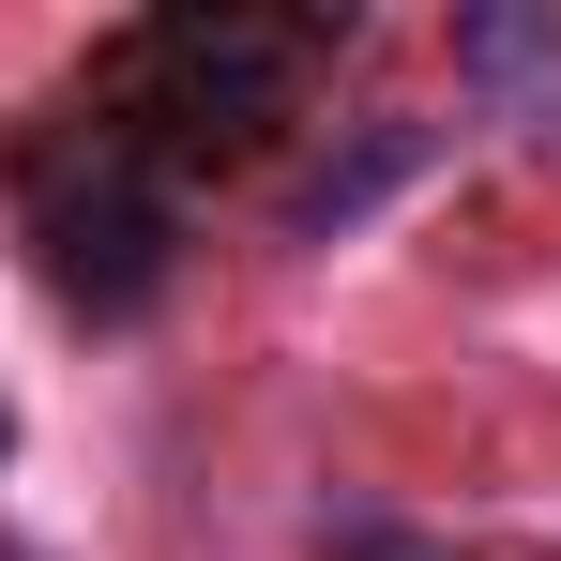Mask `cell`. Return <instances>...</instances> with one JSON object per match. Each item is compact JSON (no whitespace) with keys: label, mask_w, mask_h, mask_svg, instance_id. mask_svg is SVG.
Segmentation results:
<instances>
[{"label":"cell","mask_w":561,"mask_h":561,"mask_svg":"<svg viewBox=\"0 0 561 561\" xmlns=\"http://www.w3.org/2000/svg\"><path fill=\"white\" fill-rule=\"evenodd\" d=\"M350 46V15H274V0H168V15H137L122 46H106L92 106L152 152V168H228V152H259L304 77Z\"/></svg>","instance_id":"1"},{"label":"cell","mask_w":561,"mask_h":561,"mask_svg":"<svg viewBox=\"0 0 561 561\" xmlns=\"http://www.w3.org/2000/svg\"><path fill=\"white\" fill-rule=\"evenodd\" d=\"M15 213H31V259H46V288L77 319H137L152 288L183 274V197H168V168L106 106L15 152Z\"/></svg>","instance_id":"2"},{"label":"cell","mask_w":561,"mask_h":561,"mask_svg":"<svg viewBox=\"0 0 561 561\" xmlns=\"http://www.w3.org/2000/svg\"><path fill=\"white\" fill-rule=\"evenodd\" d=\"M456 77L501 122H531V137H561V15H516V0H485V15H456Z\"/></svg>","instance_id":"3"},{"label":"cell","mask_w":561,"mask_h":561,"mask_svg":"<svg viewBox=\"0 0 561 561\" xmlns=\"http://www.w3.org/2000/svg\"><path fill=\"white\" fill-rule=\"evenodd\" d=\"M410 168H425V122H379V137H365V152H350V168H319V183L288 197V228H304V243H334V228H350L365 197H394V183H410Z\"/></svg>","instance_id":"4"},{"label":"cell","mask_w":561,"mask_h":561,"mask_svg":"<svg viewBox=\"0 0 561 561\" xmlns=\"http://www.w3.org/2000/svg\"><path fill=\"white\" fill-rule=\"evenodd\" d=\"M319 561H456V547H425L394 516H319Z\"/></svg>","instance_id":"5"},{"label":"cell","mask_w":561,"mask_h":561,"mask_svg":"<svg viewBox=\"0 0 561 561\" xmlns=\"http://www.w3.org/2000/svg\"><path fill=\"white\" fill-rule=\"evenodd\" d=\"M0 456H15V410H0Z\"/></svg>","instance_id":"6"}]
</instances>
